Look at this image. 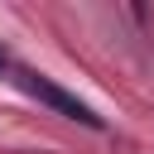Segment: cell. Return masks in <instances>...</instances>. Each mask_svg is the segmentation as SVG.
I'll return each mask as SVG.
<instances>
[{"label":"cell","mask_w":154,"mask_h":154,"mask_svg":"<svg viewBox=\"0 0 154 154\" xmlns=\"http://www.w3.org/2000/svg\"><path fill=\"white\" fill-rule=\"evenodd\" d=\"M0 67H5V53H0Z\"/></svg>","instance_id":"obj_2"},{"label":"cell","mask_w":154,"mask_h":154,"mask_svg":"<svg viewBox=\"0 0 154 154\" xmlns=\"http://www.w3.org/2000/svg\"><path fill=\"white\" fill-rule=\"evenodd\" d=\"M19 87L34 96V101H43V106H53L58 116H67V120H77V125H91V130H101V116L87 106V101H77L72 91H63L58 82H48L43 72H29V67H19Z\"/></svg>","instance_id":"obj_1"}]
</instances>
